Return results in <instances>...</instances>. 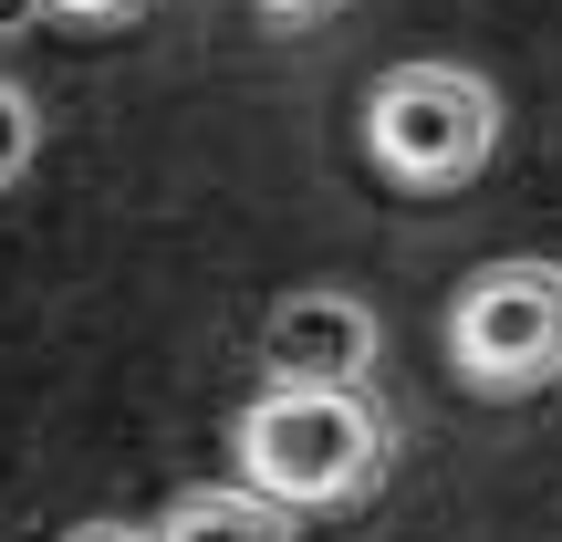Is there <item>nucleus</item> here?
Returning a JSON list of instances; mask_svg holds the SVG:
<instances>
[{
	"mask_svg": "<svg viewBox=\"0 0 562 542\" xmlns=\"http://www.w3.org/2000/svg\"><path fill=\"white\" fill-rule=\"evenodd\" d=\"M53 21H74V32H125V21H146L157 0H42Z\"/></svg>",
	"mask_w": 562,
	"mask_h": 542,
	"instance_id": "obj_7",
	"label": "nucleus"
},
{
	"mask_svg": "<svg viewBox=\"0 0 562 542\" xmlns=\"http://www.w3.org/2000/svg\"><path fill=\"white\" fill-rule=\"evenodd\" d=\"M448 376L469 386V397H542V386H562V262H542V251H521V262H480L448 292Z\"/></svg>",
	"mask_w": 562,
	"mask_h": 542,
	"instance_id": "obj_3",
	"label": "nucleus"
},
{
	"mask_svg": "<svg viewBox=\"0 0 562 542\" xmlns=\"http://www.w3.org/2000/svg\"><path fill=\"white\" fill-rule=\"evenodd\" d=\"M32 146H42V115H32V95L21 84H0V188L32 167Z\"/></svg>",
	"mask_w": 562,
	"mask_h": 542,
	"instance_id": "obj_6",
	"label": "nucleus"
},
{
	"mask_svg": "<svg viewBox=\"0 0 562 542\" xmlns=\"http://www.w3.org/2000/svg\"><path fill=\"white\" fill-rule=\"evenodd\" d=\"M229 460L281 511H364L396 469V418L375 386H261L229 428Z\"/></svg>",
	"mask_w": 562,
	"mask_h": 542,
	"instance_id": "obj_1",
	"label": "nucleus"
},
{
	"mask_svg": "<svg viewBox=\"0 0 562 542\" xmlns=\"http://www.w3.org/2000/svg\"><path fill=\"white\" fill-rule=\"evenodd\" d=\"M510 136V104L501 84L480 74V63H385L375 84H364V167H375L385 188H406V199H448V188H469L490 157H501Z\"/></svg>",
	"mask_w": 562,
	"mask_h": 542,
	"instance_id": "obj_2",
	"label": "nucleus"
},
{
	"mask_svg": "<svg viewBox=\"0 0 562 542\" xmlns=\"http://www.w3.org/2000/svg\"><path fill=\"white\" fill-rule=\"evenodd\" d=\"M334 11H344V0H261L271 32H313V21H334Z\"/></svg>",
	"mask_w": 562,
	"mask_h": 542,
	"instance_id": "obj_8",
	"label": "nucleus"
},
{
	"mask_svg": "<svg viewBox=\"0 0 562 542\" xmlns=\"http://www.w3.org/2000/svg\"><path fill=\"white\" fill-rule=\"evenodd\" d=\"M11 21H21V0H0V32H11Z\"/></svg>",
	"mask_w": 562,
	"mask_h": 542,
	"instance_id": "obj_10",
	"label": "nucleus"
},
{
	"mask_svg": "<svg viewBox=\"0 0 562 542\" xmlns=\"http://www.w3.org/2000/svg\"><path fill=\"white\" fill-rule=\"evenodd\" d=\"M375 302L355 292H281L261 323V386H375Z\"/></svg>",
	"mask_w": 562,
	"mask_h": 542,
	"instance_id": "obj_4",
	"label": "nucleus"
},
{
	"mask_svg": "<svg viewBox=\"0 0 562 542\" xmlns=\"http://www.w3.org/2000/svg\"><path fill=\"white\" fill-rule=\"evenodd\" d=\"M63 542H157V522H83V532H63Z\"/></svg>",
	"mask_w": 562,
	"mask_h": 542,
	"instance_id": "obj_9",
	"label": "nucleus"
},
{
	"mask_svg": "<svg viewBox=\"0 0 562 542\" xmlns=\"http://www.w3.org/2000/svg\"><path fill=\"white\" fill-rule=\"evenodd\" d=\"M292 522L302 511H281L250 480H199V490H178L157 511V542H292Z\"/></svg>",
	"mask_w": 562,
	"mask_h": 542,
	"instance_id": "obj_5",
	"label": "nucleus"
}]
</instances>
